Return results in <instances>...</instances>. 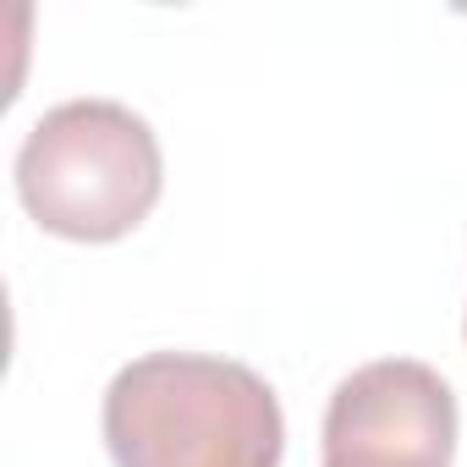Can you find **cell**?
<instances>
[{"instance_id":"obj_1","label":"cell","mask_w":467,"mask_h":467,"mask_svg":"<svg viewBox=\"0 0 467 467\" xmlns=\"http://www.w3.org/2000/svg\"><path fill=\"white\" fill-rule=\"evenodd\" d=\"M99 429L116 467H281L286 456L270 379L209 352H143L116 368Z\"/></svg>"},{"instance_id":"obj_2","label":"cell","mask_w":467,"mask_h":467,"mask_svg":"<svg viewBox=\"0 0 467 467\" xmlns=\"http://www.w3.org/2000/svg\"><path fill=\"white\" fill-rule=\"evenodd\" d=\"M23 209L67 243H116L149 220L165 187L154 127L121 99H61L17 149Z\"/></svg>"},{"instance_id":"obj_3","label":"cell","mask_w":467,"mask_h":467,"mask_svg":"<svg viewBox=\"0 0 467 467\" xmlns=\"http://www.w3.org/2000/svg\"><path fill=\"white\" fill-rule=\"evenodd\" d=\"M325 467H451L456 390L418 358L352 368L325 407Z\"/></svg>"},{"instance_id":"obj_4","label":"cell","mask_w":467,"mask_h":467,"mask_svg":"<svg viewBox=\"0 0 467 467\" xmlns=\"http://www.w3.org/2000/svg\"><path fill=\"white\" fill-rule=\"evenodd\" d=\"M462 330H467V319H462Z\"/></svg>"}]
</instances>
